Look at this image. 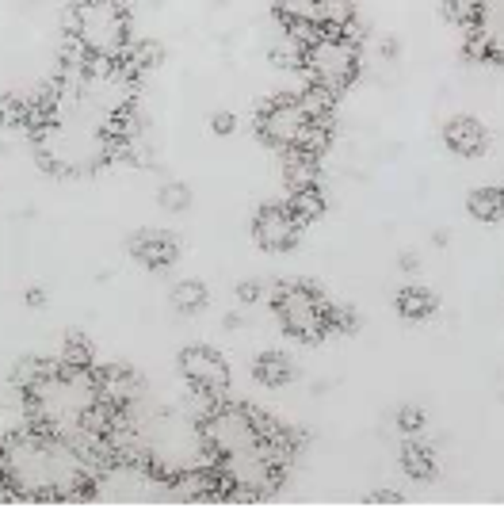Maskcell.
<instances>
[{
	"instance_id": "obj_20",
	"label": "cell",
	"mask_w": 504,
	"mask_h": 512,
	"mask_svg": "<svg viewBox=\"0 0 504 512\" xmlns=\"http://www.w3.org/2000/svg\"><path fill=\"white\" fill-rule=\"evenodd\" d=\"M321 27L325 31H352L356 27V4L352 0H321Z\"/></svg>"
},
{
	"instance_id": "obj_12",
	"label": "cell",
	"mask_w": 504,
	"mask_h": 512,
	"mask_svg": "<svg viewBox=\"0 0 504 512\" xmlns=\"http://www.w3.org/2000/svg\"><path fill=\"white\" fill-rule=\"evenodd\" d=\"M96 386H100V398L119 409H126L138 398V375H134L130 367H119V363L100 367V371H96Z\"/></svg>"
},
{
	"instance_id": "obj_7",
	"label": "cell",
	"mask_w": 504,
	"mask_h": 512,
	"mask_svg": "<svg viewBox=\"0 0 504 512\" xmlns=\"http://www.w3.org/2000/svg\"><path fill=\"white\" fill-rule=\"evenodd\" d=\"M176 363H180V375L188 379V386L199 398L214 402V398L226 394V386H230V363H226L222 352H214L207 344H191V348L180 352Z\"/></svg>"
},
{
	"instance_id": "obj_10",
	"label": "cell",
	"mask_w": 504,
	"mask_h": 512,
	"mask_svg": "<svg viewBox=\"0 0 504 512\" xmlns=\"http://www.w3.org/2000/svg\"><path fill=\"white\" fill-rule=\"evenodd\" d=\"M443 146L455 153V157H478L489 146V130L478 119H470V115H455L443 127Z\"/></svg>"
},
{
	"instance_id": "obj_4",
	"label": "cell",
	"mask_w": 504,
	"mask_h": 512,
	"mask_svg": "<svg viewBox=\"0 0 504 512\" xmlns=\"http://www.w3.org/2000/svg\"><path fill=\"white\" fill-rule=\"evenodd\" d=\"M256 130L272 150H302L321 157V150L329 146V134H333V119H314L298 92V96H272L256 111Z\"/></svg>"
},
{
	"instance_id": "obj_30",
	"label": "cell",
	"mask_w": 504,
	"mask_h": 512,
	"mask_svg": "<svg viewBox=\"0 0 504 512\" xmlns=\"http://www.w3.org/2000/svg\"><path fill=\"white\" fill-rule=\"evenodd\" d=\"M371 505H401V493H390V490H378L367 497Z\"/></svg>"
},
{
	"instance_id": "obj_28",
	"label": "cell",
	"mask_w": 504,
	"mask_h": 512,
	"mask_svg": "<svg viewBox=\"0 0 504 512\" xmlns=\"http://www.w3.org/2000/svg\"><path fill=\"white\" fill-rule=\"evenodd\" d=\"M210 130L226 138V134H233V130H237V119H233L230 111H218V115H210Z\"/></svg>"
},
{
	"instance_id": "obj_23",
	"label": "cell",
	"mask_w": 504,
	"mask_h": 512,
	"mask_svg": "<svg viewBox=\"0 0 504 512\" xmlns=\"http://www.w3.org/2000/svg\"><path fill=\"white\" fill-rule=\"evenodd\" d=\"M58 360L65 363V367H81V371H92V344L84 341L81 333H69L62 344V356Z\"/></svg>"
},
{
	"instance_id": "obj_11",
	"label": "cell",
	"mask_w": 504,
	"mask_h": 512,
	"mask_svg": "<svg viewBox=\"0 0 504 512\" xmlns=\"http://www.w3.org/2000/svg\"><path fill=\"white\" fill-rule=\"evenodd\" d=\"M130 253L138 256L146 268L161 272V268H168L180 256V241L172 234H165V230H142V234L130 237Z\"/></svg>"
},
{
	"instance_id": "obj_13",
	"label": "cell",
	"mask_w": 504,
	"mask_h": 512,
	"mask_svg": "<svg viewBox=\"0 0 504 512\" xmlns=\"http://www.w3.org/2000/svg\"><path fill=\"white\" fill-rule=\"evenodd\" d=\"M252 379L260 386H268V390H279V386H287L294 379V363L283 352H264L252 363Z\"/></svg>"
},
{
	"instance_id": "obj_16",
	"label": "cell",
	"mask_w": 504,
	"mask_h": 512,
	"mask_svg": "<svg viewBox=\"0 0 504 512\" xmlns=\"http://www.w3.org/2000/svg\"><path fill=\"white\" fill-rule=\"evenodd\" d=\"M401 467L409 478H417V482H428L432 474H436V451L428 448L424 440H409L405 448H401Z\"/></svg>"
},
{
	"instance_id": "obj_29",
	"label": "cell",
	"mask_w": 504,
	"mask_h": 512,
	"mask_svg": "<svg viewBox=\"0 0 504 512\" xmlns=\"http://www.w3.org/2000/svg\"><path fill=\"white\" fill-rule=\"evenodd\" d=\"M237 299H241V302H256V299H260V283H256V279L241 283V287H237Z\"/></svg>"
},
{
	"instance_id": "obj_24",
	"label": "cell",
	"mask_w": 504,
	"mask_h": 512,
	"mask_svg": "<svg viewBox=\"0 0 504 512\" xmlns=\"http://www.w3.org/2000/svg\"><path fill=\"white\" fill-rule=\"evenodd\" d=\"M443 8H447V20L459 23V27H474L478 16H482L485 0H443Z\"/></svg>"
},
{
	"instance_id": "obj_18",
	"label": "cell",
	"mask_w": 504,
	"mask_h": 512,
	"mask_svg": "<svg viewBox=\"0 0 504 512\" xmlns=\"http://www.w3.org/2000/svg\"><path fill=\"white\" fill-rule=\"evenodd\" d=\"M398 314L409 321H424L436 314V295L424 287H401L398 291Z\"/></svg>"
},
{
	"instance_id": "obj_3",
	"label": "cell",
	"mask_w": 504,
	"mask_h": 512,
	"mask_svg": "<svg viewBox=\"0 0 504 512\" xmlns=\"http://www.w3.org/2000/svg\"><path fill=\"white\" fill-rule=\"evenodd\" d=\"M69 39L92 58L123 62L130 39V0H73L69 4Z\"/></svg>"
},
{
	"instance_id": "obj_2",
	"label": "cell",
	"mask_w": 504,
	"mask_h": 512,
	"mask_svg": "<svg viewBox=\"0 0 504 512\" xmlns=\"http://www.w3.org/2000/svg\"><path fill=\"white\" fill-rule=\"evenodd\" d=\"M272 432V417H264L260 409L237 406V402H222V398H214L207 417L199 421V436H203V451L210 463H226L233 455L264 448Z\"/></svg>"
},
{
	"instance_id": "obj_15",
	"label": "cell",
	"mask_w": 504,
	"mask_h": 512,
	"mask_svg": "<svg viewBox=\"0 0 504 512\" xmlns=\"http://www.w3.org/2000/svg\"><path fill=\"white\" fill-rule=\"evenodd\" d=\"M283 184L298 192V188H314L317 184V153L291 150L283 157Z\"/></svg>"
},
{
	"instance_id": "obj_25",
	"label": "cell",
	"mask_w": 504,
	"mask_h": 512,
	"mask_svg": "<svg viewBox=\"0 0 504 512\" xmlns=\"http://www.w3.org/2000/svg\"><path fill=\"white\" fill-rule=\"evenodd\" d=\"M161 207H165V211H172V214L188 211L191 192L184 188V184H165V188H161Z\"/></svg>"
},
{
	"instance_id": "obj_6",
	"label": "cell",
	"mask_w": 504,
	"mask_h": 512,
	"mask_svg": "<svg viewBox=\"0 0 504 512\" xmlns=\"http://www.w3.org/2000/svg\"><path fill=\"white\" fill-rule=\"evenodd\" d=\"M275 318L279 325L298 337V341H321L325 333H333V302L321 299V291L306 283H283L272 295Z\"/></svg>"
},
{
	"instance_id": "obj_8",
	"label": "cell",
	"mask_w": 504,
	"mask_h": 512,
	"mask_svg": "<svg viewBox=\"0 0 504 512\" xmlns=\"http://www.w3.org/2000/svg\"><path fill=\"white\" fill-rule=\"evenodd\" d=\"M298 230H302V222L294 218V211L287 203H264L256 211V218H252V237L268 253H287V249H294L298 245Z\"/></svg>"
},
{
	"instance_id": "obj_21",
	"label": "cell",
	"mask_w": 504,
	"mask_h": 512,
	"mask_svg": "<svg viewBox=\"0 0 504 512\" xmlns=\"http://www.w3.org/2000/svg\"><path fill=\"white\" fill-rule=\"evenodd\" d=\"M203 306H207V287H203L199 279H184V283L172 287V310H180V314H199Z\"/></svg>"
},
{
	"instance_id": "obj_26",
	"label": "cell",
	"mask_w": 504,
	"mask_h": 512,
	"mask_svg": "<svg viewBox=\"0 0 504 512\" xmlns=\"http://www.w3.org/2000/svg\"><path fill=\"white\" fill-rule=\"evenodd\" d=\"M424 425H428V413H424V409H417V406L398 409V428H401V432L417 436V432H424Z\"/></svg>"
},
{
	"instance_id": "obj_27",
	"label": "cell",
	"mask_w": 504,
	"mask_h": 512,
	"mask_svg": "<svg viewBox=\"0 0 504 512\" xmlns=\"http://www.w3.org/2000/svg\"><path fill=\"white\" fill-rule=\"evenodd\" d=\"M359 318L352 314V306H333V333H356Z\"/></svg>"
},
{
	"instance_id": "obj_17",
	"label": "cell",
	"mask_w": 504,
	"mask_h": 512,
	"mask_svg": "<svg viewBox=\"0 0 504 512\" xmlns=\"http://www.w3.org/2000/svg\"><path fill=\"white\" fill-rule=\"evenodd\" d=\"M466 211L478 222H501L504 218V188H474L466 199Z\"/></svg>"
},
{
	"instance_id": "obj_5",
	"label": "cell",
	"mask_w": 504,
	"mask_h": 512,
	"mask_svg": "<svg viewBox=\"0 0 504 512\" xmlns=\"http://www.w3.org/2000/svg\"><path fill=\"white\" fill-rule=\"evenodd\" d=\"M302 69L310 85H321L329 92H344L359 73V46L352 31H325L317 27L314 35L302 43Z\"/></svg>"
},
{
	"instance_id": "obj_22",
	"label": "cell",
	"mask_w": 504,
	"mask_h": 512,
	"mask_svg": "<svg viewBox=\"0 0 504 512\" xmlns=\"http://www.w3.org/2000/svg\"><path fill=\"white\" fill-rule=\"evenodd\" d=\"M161 58H165V50H161L157 43H149V39H142V43H134L130 50H126L123 62L130 65L134 73H146V69H157Z\"/></svg>"
},
{
	"instance_id": "obj_14",
	"label": "cell",
	"mask_w": 504,
	"mask_h": 512,
	"mask_svg": "<svg viewBox=\"0 0 504 512\" xmlns=\"http://www.w3.org/2000/svg\"><path fill=\"white\" fill-rule=\"evenodd\" d=\"M275 16L287 31L321 27V0H275Z\"/></svg>"
},
{
	"instance_id": "obj_31",
	"label": "cell",
	"mask_w": 504,
	"mask_h": 512,
	"mask_svg": "<svg viewBox=\"0 0 504 512\" xmlns=\"http://www.w3.org/2000/svg\"><path fill=\"white\" fill-rule=\"evenodd\" d=\"M27 302H31V306H42V291H39V287H35V291H27Z\"/></svg>"
},
{
	"instance_id": "obj_19",
	"label": "cell",
	"mask_w": 504,
	"mask_h": 512,
	"mask_svg": "<svg viewBox=\"0 0 504 512\" xmlns=\"http://www.w3.org/2000/svg\"><path fill=\"white\" fill-rule=\"evenodd\" d=\"M287 207L294 211V218L302 222V226H310V222H317L321 214H325V195H321V188H298V192H291V199H287Z\"/></svg>"
},
{
	"instance_id": "obj_1",
	"label": "cell",
	"mask_w": 504,
	"mask_h": 512,
	"mask_svg": "<svg viewBox=\"0 0 504 512\" xmlns=\"http://www.w3.org/2000/svg\"><path fill=\"white\" fill-rule=\"evenodd\" d=\"M96 463L69 436L31 425L27 432H12L0 451L4 490L31 497V501H65L96 493Z\"/></svg>"
},
{
	"instance_id": "obj_9",
	"label": "cell",
	"mask_w": 504,
	"mask_h": 512,
	"mask_svg": "<svg viewBox=\"0 0 504 512\" xmlns=\"http://www.w3.org/2000/svg\"><path fill=\"white\" fill-rule=\"evenodd\" d=\"M466 50H470L474 58L504 65V0H485L482 16L470 27Z\"/></svg>"
}]
</instances>
